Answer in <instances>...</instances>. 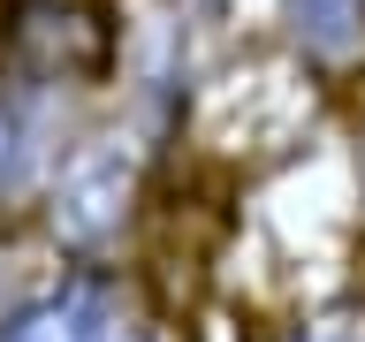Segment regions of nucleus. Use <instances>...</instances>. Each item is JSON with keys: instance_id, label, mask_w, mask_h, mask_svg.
<instances>
[{"instance_id": "obj_7", "label": "nucleus", "mask_w": 365, "mask_h": 342, "mask_svg": "<svg viewBox=\"0 0 365 342\" xmlns=\"http://www.w3.org/2000/svg\"><path fill=\"white\" fill-rule=\"evenodd\" d=\"M114 342H160V327H153V319H145V312L130 304V312H122V327H114Z\"/></svg>"}, {"instance_id": "obj_5", "label": "nucleus", "mask_w": 365, "mask_h": 342, "mask_svg": "<svg viewBox=\"0 0 365 342\" xmlns=\"http://www.w3.org/2000/svg\"><path fill=\"white\" fill-rule=\"evenodd\" d=\"M289 38L304 61L350 68L365 53V0H289Z\"/></svg>"}, {"instance_id": "obj_4", "label": "nucleus", "mask_w": 365, "mask_h": 342, "mask_svg": "<svg viewBox=\"0 0 365 342\" xmlns=\"http://www.w3.org/2000/svg\"><path fill=\"white\" fill-rule=\"evenodd\" d=\"M61 175V130L53 99L23 84H0V213H16Z\"/></svg>"}, {"instance_id": "obj_1", "label": "nucleus", "mask_w": 365, "mask_h": 342, "mask_svg": "<svg viewBox=\"0 0 365 342\" xmlns=\"http://www.w3.org/2000/svg\"><path fill=\"white\" fill-rule=\"evenodd\" d=\"M114 16L107 0H8L0 8V68L23 91H91L114 76Z\"/></svg>"}, {"instance_id": "obj_2", "label": "nucleus", "mask_w": 365, "mask_h": 342, "mask_svg": "<svg viewBox=\"0 0 365 342\" xmlns=\"http://www.w3.org/2000/svg\"><path fill=\"white\" fill-rule=\"evenodd\" d=\"M122 221H130V152L114 137H99L91 152H76L53 175V236L91 266L122 236Z\"/></svg>"}, {"instance_id": "obj_8", "label": "nucleus", "mask_w": 365, "mask_h": 342, "mask_svg": "<svg viewBox=\"0 0 365 342\" xmlns=\"http://www.w3.org/2000/svg\"><path fill=\"white\" fill-rule=\"evenodd\" d=\"M190 8H213V0H190Z\"/></svg>"}, {"instance_id": "obj_6", "label": "nucleus", "mask_w": 365, "mask_h": 342, "mask_svg": "<svg viewBox=\"0 0 365 342\" xmlns=\"http://www.w3.org/2000/svg\"><path fill=\"white\" fill-rule=\"evenodd\" d=\"M267 342H365V296H342V304H319V312L274 327Z\"/></svg>"}, {"instance_id": "obj_3", "label": "nucleus", "mask_w": 365, "mask_h": 342, "mask_svg": "<svg viewBox=\"0 0 365 342\" xmlns=\"http://www.w3.org/2000/svg\"><path fill=\"white\" fill-rule=\"evenodd\" d=\"M122 312H130L122 281H107L99 266H76L61 289L31 296L0 319V342H114Z\"/></svg>"}]
</instances>
